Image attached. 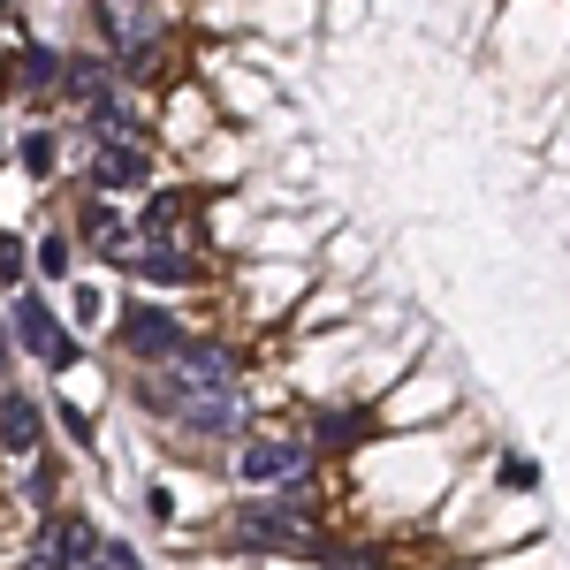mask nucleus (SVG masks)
<instances>
[{
    "label": "nucleus",
    "instance_id": "b1692460",
    "mask_svg": "<svg viewBox=\"0 0 570 570\" xmlns=\"http://www.w3.org/2000/svg\"><path fill=\"white\" fill-rule=\"evenodd\" d=\"M115 8H145V0H115Z\"/></svg>",
    "mask_w": 570,
    "mask_h": 570
},
{
    "label": "nucleus",
    "instance_id": "39448f33",
    "mask_svg": "<svg viewBox=\"0 0 570 570\" xmlns=\"http://www.w3.org/2000/svg\"><path fill=\"white\" fill-rule=\"evenodd\" d=\"M312 456H320V449H312L305 434H252L244 449H236L228 472L252 487V494H282V487H297L312 472Z\"/></svg>",
    "mask_w": 570,
    "mask_h": 570
},
{
    "label": "nucleus",
    "instance_id": "423d86ee",
    "mask_svg": "<svg viewBox=\"0 0 570 570\" xmlns=\"http://www.w3.org/2000/svg\"><path fill=\"white\" fill-rule=\"evenodd\" d=\"M69 236H77V244H85L99 266H115V274L137 259V220L122 214L115 198H99V190H85V198H77V214H69Z\"/></svg>",
    "mask_w": 570,
    "mask_h": 570
},
{
    "label": "nucleus",
    "instance_id": "7ed1b4c3",
    "mask_svg": "<svg viewBox=\"0 0 570 570\" xmlns=\"http://www.w3.org/2000/svg\"><path fill=\"white\" fill-rule=\"evenodd\" d=\"M8 335H16L23 357H39L46 373H77V365H85L77 327L61 320V297H46V289H16V297H8Z\"/></svg>",
    "mask_w": 570,
    "mask_h": 570
},
{
    "label": "nucleus",
    "instance_id": "ddd939ff",
    "mask_svg": "<svg viewBox=\"0 0 570 570\" xmlns=\"http://www.w3.org/2000/svg\"><path fill=\"white\" fill-rule=\"evenodd\" d=\"M365 426H373V411H365V403H312L305 411V441L312 449H357V441H365Z\"/></svg>",
    "mask_w": 570,
    "mask_h": 570
},
{
    "label": "nucleus",
    "instance_id": "9b49d317",
    "mask_svg": "<svg viewBox=\"0 0 570 570\" xmlns=\"http://www.w3.org/2000/svg\"><path fill=\"white\" fill-rule=\"evenodd\" d=\"M115 91H122V69H115V53H61V85H53V99H69V107L85 115V107L115 99Z\"/></svg>",
    "mask_w": 570,
    "mask_h": 570
},
{
    "label": "nucleus",
    "instance_id": "9d476101",
    "mask_svg": "<svg viewBox=\"0 0 570 570\" xmlns=\"http://www.w3.org/2000/svg\"><path fill=\"white\" fill-rule=\"evenodd\" d=\"M46 434H53V411H46L31 389H0V456H16V464H39L46 456Z\"/></svg>",
    "mask_w": 570,
    "mask_h": 570
},
{
    "label": "nucleus",
    "instance_id": "1a4fd4ad",
    "mask_svg": "<svg viewBox=\"0 0 570 570\" xmlns=\"http://www.w3.org/2000/svg\"><path fill=\"white\" fill-rule=\"evenodd\" d=\"M53 85H61V46L8 39V53H0V99H31V107H46Z\"/></svg>",
    "mask_w": 570,
    "mask_h": 570
},
{
    "label": "nucleus",
    "instance_id": "f257e3e1",
    "mask_svg": "<svg viewBox=\"0 0 570 570\" xmlns=\"http://www.w3.org/2000/svg\"><path fill=\"white\" fill-rule=\"evenodd\" d=\"M137 403L190 441H244V426H252V395L244 389H190L176 373H145L137 381Z\"/></svg>",
    "mask_w": 570,
    "mask_h": 570
},
{
    "label": "nucleus",
    "instance_id": "0eeeda50",
    "mask_svg": "<svg viewBox=\"0 0 570 570\" xmlns=\"http://www.w3.org/2000/svg\"><path fill=\"white\" fill-rule=\"evenodd\" d=\"M85 190H99V198L153 190V145L145 137H99L91 160H85Z\"/></svg>",
    "mask_w": 570,
    "mask_h": 570
},
{
    "label": "nucleus",
    "instance_id": "2eb2a0df",
    "mask_svg": "<svg viewBox=\"0 0 570 570\" xmlns=\"http://www.w3.org/2000/svg\"><path fill=\"white\" fill-rule=\"evenodd\" d=\"M31 274H39V282H69V274H77V236H69V228H46L39 244H31Z\"/></svg>",
    "mask_w": 570,
    "mask_h": 570
},
{
    "label": "nucleus",
    "instance_id": "f3484780",
    "mask_svg": "<svg viewBox=\"0 0 570 570\" xmlns=\"http://www.w3.org/2000/svg\"><path fill=\"white\" fill-rule=\"evenodd\" d=\"M0 289H8V297H16V289H31V244H23V236H8V228H0Z\"/></svg>",
    "mask_w": 570,
    "mask_h": 570
},
{
    "label": "nucleus",
    "instance_id": "aec40b11",
    "mask_svg": "<svg viewBox=\"0 0 570 570\" xmlns=\"http://www.w3.org/2000/svg\"><path fill=\"white\" fill-rule=\"evenodd\" d=\"M494 480H502V487H532V464H525V456H502V472H494Z\"/></svg>",
    "mask_w": 570,
    "mask_h": 570
},
{
    "label": "nucleus",
    "instance_id": "20e7f679",
    "mask_svg": "<svg viewBox=\"0 0 570 570\" xmlns=\"http://www.w3.org/2000/svg\"><path fill=\"white\" fill-rule=\"evenodd\" d=\"M107 335H115V351L130 357V365H145V373L176 365L183 343H190V327H183L160 297H122V305H115V320H107Z\"/></svg>",
    "mask_w": 570,
    "mask_h": 570
},
{
    "label": "nucleus",
    "instance_id": "f03ea898",
    "mask_svg": "<svg viewBox=\"0 0 570 570\" xmlns=\"http://www.w3.org/2000/svg\"><path fill=\"white\" fill-rule=\"evenodd\" d=\"M320 532H327L320 510H305L289 487H282V494H259V502H236V518H228V540H236L244 556H274V563H297Z\"/></svg>",
    "mask_w": 570,
    "mask_h": 570
},
{
    "label": "nucleus",
    "instance_id": "6e6552de",
    "mask_svg": "<svg viewBox=\"0 0 570 570\" xmlns=\"http://www.w3.org/2000/svg\"><path fill=\"white\" fill-rule=\"evenodd\" d=\"M23 570H99V532H91L85 510L46 518L39 540H31V563H23Z\"/></svg>",
    "mask_w": 570,
    "mask_h": 570
},
{
    "label": "nucleus",
    "instance_id": "5701e85b",
    "mask_svg": "<svg viewBox=\"0 0 570 570\" xmlns=\"http://www.w3.org/2000/svg\"><path fill=\"white\" fill-rule=\"evenodd\" d=\"M0 160H16V137H8V130H0Z\"/></svg>",
    "mask_w": 570,
    "mask_h": 570
},
{
    "label": "nucleus",
    "instance_id": "412c9836",
    "mask_svg": "<svg viewBox=\"0 0 570 570\" xmlns=\"http://www.w3.org/2000/svg\"><path fill=\"white\" fill-rule=\"evenodd\" d=\"M8 365H16V335L0 327V389H8Z\"/></svg>",
    "mask_w": 570,
    "mask_h": 570
},
{
    "label": "nucleus",
    "instance_id": "f8f14e48",
    "mask_svg": "<svg viewBox=\"0 0 570 570\" xmlns=\"http://www.w3.org/2000/svg\"><path fill=\"white\" fill-rule=\"evenodd\" d=\"M456 411V389L449 381H426V373H411V381H395V395H381V419L389 426H419V419H449Z\"/></svg>",
    "mask_w": 570,
    "mask_h": 570
},
{
    "label": "nucleus",
    "instance_id": "6ab92c4d",
    "mask_svg": "<svg viewBox=\"0 0 570 570\" xmlns=\"http://www.w3.org/2000/svg\"><path fill=\"white\" fill-rule=\"evenodd\" d=\"M99 570H145V563H137V548H122V540H99Z\"/></svg>",
    "mask_w": 570,
    "mask_h": 570
},
{
    "label": "nucleus",
    "instance_id": "4be33fe9",
    "mask_svg": "<svg viewBox=\"0 0 570 570\" xmlns=\"http://www.w3.org/2000/svg\"><path fill=\"white\" fill-rule=\"evenodd\" d=\"M0 39H23V31H16V0H0Z\"/></svg>",
    "mask_w": 570,
    "mask_h": 570
},
{
    "label": "nucleus",
    "instance_id": "4468645a",
    "mask_svg": "<svg viewBox=\"0 0 570 570\" xmlns=\"http://www.w3.org/2000/svg\"><path fill=\"white\" fill-rule=\"evenodd\" d=\"M61 320H69V327H107L115 305H107L99 282H77V274H69V282H61Z\"/></svg>",
    "mask_w": 570,
    "mask_h": 570
},
{
    "label": "nucleus",
    "instance_id": "a211bd4d",
    "mask_svg": "<svg viewBox=\"0 0 570 570\" xmlns=\"http://www.w3.org/2000/svg\"><path fill=\"white\" fill-rule=\"evenodd\" d=\"M480 570H570L556 548H540V540H525V548H510V556H494V563H480Z\"/></svg>",
    "mask_w": 570,
    "mask_h": 570
},
{
    "label": "nucleus",
    "instance_id": "dca6fc26",
    "mask_svg": "<svg viewBox=\"0 0 570 570\" xmlns=\"http://www.w3.org/2000/svg\"><path fill=\"white\" fill-rule=\"evenodd\" d=\"M16 168H23L31 183H53L61 176V137L53 130H23L16 137Z\"/></svg>",
    "mask_w": 570,
    "mask_h": 570
}]
</instances>
